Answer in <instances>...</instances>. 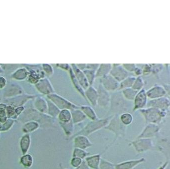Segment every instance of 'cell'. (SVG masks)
I'll return each mask as SVG.
<instances>
[{
	"instance_id": "6da1fadb",
	"label": "cell",
	"mask_w": 170,
	"mask_h": 169,
	"mask_svg": "<svg viewBox=\"0 0 170 169\" xmlns=\"http://www.w3.org/2000/svg\"><path fill=\"white\" fill-rule=\"evenodd\" d=\"M22 65L28 70L29 74L27 80L31 84L35 85L41 79L46 77L42 70V64Z\"/></svg>"
},
{
	"instance_id": "7a4b0ae2",
	"label": "cell",
	"mask_w": 170,
	"mask_h": 169,
	"mask_svg": "<svg viewBox=\"0 0 170 169\" xmlns=\"http://www.w3.org/2000/svg\"><path fill=\"white\" fill-rule=\"evenodd\" d=\"M46 97L48 100L52 102L60 110L67 109L72 111L77 109L78 108L75 104H73L67 99L64 98L63 97L55 92Z\"/></svg>"
},
{
	"instance_id": "3957f363",
	"label": "cell",
	"mask_w": 170,
	"mask_h": 169,
	"mask_svg": "<svg viewBox=\"0 0 170 169\" xmlns=\"http://www.w3.org/2000/svg\"><path fill=\"white\" fill-rule=\"evenodd\" d=\"M128 101L123 96L122 91L118 90L116 92H112L111 95V108L112 110L118 111H122L126 109Z\"/></svg>"
},
{
	"instance_id": "277c9868",
	"label": "cell",
	"mask_w": 170,
	"mask_h": 169,
	"mask_svg": "<svg viewBox=\"0 0 170 169\" xmlns=\"http://www.w3.org/2000/svg\"><path fill=\"white\" fill-rule=\"evenodd\" d=\"M36 96L37 95L33 94H28L24 93L19 95L11 97V98H2V97L0 100L9 103L12 106H19L21 105L22 106L24 105L31 100L34 99Z\"/></svg>"
},
{
	"instance_id": "5b68a950",
	"label": "cell",
	"mask_w": 170,
	"mask_h": 169,
	"mask_svg": "<svg viewBox=\"0 0 170 169\" xmlns=\"http://www.w3.org/2000/svg\"><path fill=\"white\" fill-rule=\"evenodd\" d=\"M2 90V98H11L25 93L21 85L13 82H8L7 85Z\"/></svg>"
},
{
	"instance_id": "8992f818",
	"label": "cell",
	"mask_w": 170,
	"mask_h": 169,
	"mask_svg": "<svg viewBox=\"0 0 170 169\" xmlns=\"http://www.w3.org/2000/svg\"><path fill=\"white\" fill-rule=\"evenodd\" d=\"M34 87L38 93L46 96L55 92L53 86L48 77L41 79L34 85Z\"/></svg>"
},
{
	"instance_id": "52a82bcc",
	"label": "cell",
	"mask_w": 170,
	"mask_h": 169,
	"mask_svg": "<svg viewBox=\"0 0 170 169\" xmlns=\"http://www.w3.org/2000/svg\"><path fill=\"white\" fill-rule=\"evenodd\" d=\"M97 90L98 92L97 105L103 108L108 106L111 103L110 92L106 90L101 84H98Z\"/></svg>"
},
{
	"instance_id": "ba28073f",
	"label": "cell",
	"mask_w": 170,
	"mask_h": 169,
	"mask_svg": "<svg viewBox=\"0 0 170 169\" xmlns=\"http://www.w3.org/2000/svg\"><path fill=\"white\" fill-rule=\"evenodd\" d=\"M100 84L109 92H114L119 90V82L111 75L100 79Z\"/></svg>"
},
{
	"instance_id": "9c48e42d",
	"label": "cell",
	"mask_w": 170,
	"mask_h": 169,
	"mask_svg": "<svg viewBox=\"0 0 170 169\" xmlns=\"http://www.w3.org/2000/svg\"><path fill=\"white\" fill-rule=\"evenodd\" d=\"M110 75L119 82L130 76L129 73L125 70L122 64H112V69Z\"/></svg>"
},
{
	"instance_id": "30bf717a",
	"label": "cell",
	"mask_w": 170,
	"mask_h": 169,
	"mask_svg": "<svg viewBox=\"0 0 170 169\" xmlns=\"http://www.w3.org/2000/svg\"><path fill=\"white\" fill-rule=\"evenodd\" d=\"M146 94L148 98L150 100H154L165 97L167 93L164 86L155 84L146 91Z\"/></svg>"
},
{
	"instance_id": "8fae6325",
	"label": "cell",
	"mask_w": 170,
	"mask_h": 169,
	"mask_svg": "<svg viewBox=\"0 0 170 169\" xmlns=\"http://www.w3.org/2000/svg\"><path fill=\"white\" fill-rule=\"evenodd\" d=\"M147 99L148 97L146 94V90L143 88L138 91L134 100V110L142 109L144 107L147 105Z\"/></svg>"
},
{
	"instance_id": "7c38bea8",
	"label": "cell",
	"mask_w": 170,
	"mask_h": 169,
	"mask_svg": "<svg viewBox=\"0 0 170 169\" xmlns=\"http://www.w3.org/2000/svg\"><path fill=\"white\" fill-rule=\"evenodd\" d=\"M70 65L75 76L81 85L82 87L85 90L90 85L86 78L84 71L78 69L75 64H71Z\"/></svg>"
},
{
	"instance_id": "4fadbf2b",
	"label": "cell",
	"mask_w": 170,
	"mask_h": 169,
	"mask_svg": "<svg viewBox=\"0 0 170 169\" xmlns=\"http://www.w3.org/2000/svg\"><path fill=\"white\" fill-rule=\"evenodd\" d=\"M22 67L18 68L11 73V79L16 81H23L27 80L29 72L26 67L22 65Z\"/></svg>"
},
{
	"instance_id": "5bb4252c",
	"label": "cell",
	"mask_w": 170,
	"mask_h": 169,
	"mask_svg": "<svg viewBox=\"0 0 170 169\" xmlns=\"http://www.w3.org/2000/svg\"><path fill=\"white\" fill-rule=\"evenodd\" d=\"M85 95L86 100L88 101L92 106L96 107L97 105V90L93 86H89L85 90Z\"/></svg>"
},
{
	"instance_id": "9a60e30c",
	"label": "cell",
	"mask_w": 170,
	"mask_h": 169,
	"mask_svg": "<svg viewBox=\"0 0 170 169\" xmlns=\"http://www.w3.org/2000/svg\"><path fill=\"white\" fill-rule=\"evenodd\" d=\"M170 105V101L166 97L158 99L151 100L149 101L148 106L156 109H164Z\"/></svg>"
},
{
	"instance_id": "2e32d148",
	"label": "cell",
	"mask_w": 170,
	"mask_h": 169,
	"mask_svg": "<svg viewBox=\"0 0 170 169\" xmlns=\"http://www.w3.org/2000/svg\"><path fill=\"white\" fill-rule=\"evenodd\" d=\"M34 107L37 110L42 113L48 112V101L42 96L35 97L34 99Z\"/></svg>"
},
{
	"instance_id": "e0dca14e",
	"label": "cell",
	"mask_w": 170,
	"mask_h": 169,
	"mask_svg": "<svg viewBox=\"0 0 170 169\" xmlns=\"http://www.w3.org/2000/svg\"><path fill=\"white\" fill-rule=\"evenodd\" d=\"M112 69L111 64H100L97 70H96V79H102L110 75Z\"/></svg>"
},
{
	"instance_id": "ac0fdd59",
	"label": "cell",
	"mask_w": 170,
	"mask_h": 169,
	"mask_svg": "<svg viewBox=\"0 0 170 169\" xmlns=\"http://www.w3.org/2000/svg\"><path fill=\"white\" fill-rule=\"evenodd\" d=\"M70 77L71 81L72 82V85L74 87L75 89L80 94L81 96L83 97V98H85V90L82 87L81 85L79 83L76 77L75 76L74 74L73 73L72 69L71 68L69 71H68Z\"/></svg>"
},
{
	"instance_id": "d6986e66",
	"label": "cell",
	"mask_w": 170,
	"mask_h": 169,
	"mask_svg": "<svg viewBox=\"0 0 170 169\" xmlns=\"http://www.w3.org/2000/svg\"><path fill=\"white\" fill-rule=\"evenodd\" d=\"M135 79V76L130 75L123 80L122 81L119 82V90L122 91L127 88L132 87Z\"/></svg>"
},
{
	"instance_id": "ffe728a7",
	"label": "cell",
	"mask_w": 170,
	"mask_h": 169,
	"mask_svg": "<svg viewBox=\"0 0 170 169\" xmlns=\"http://www.w3.org/2000/svg\"><path fill=\"white\" fill-rule=\"evenodd\" d=\"M123 96L128 101H134L138 91L134 89L133 88H129L121 91Z\"/></svg>"
},
{
	"instance_id": "44dd1931",
	"label": "cell",
	"mask_w": 170,
	"mask_h": 169,
	"mask_svg": "<svg viewBox=\"0 0 170 169\" xmlns=\"http://www.w3.org/2000/svg\"><path fill=\"white\" fill-rule=\"evenodd\" d=\"M58 116L60 121L64 123L70 122L72 118V115L70 110L67 109L61 110Z\"/></svg>"
},
{
	"instance_id": "7402d4cb",
	"label": "cell",
	"mask_w": 170,
	"mask_h": 169,
	"mask_svg": "<svg viewBox=\"0 0 170 169\" xmlns=\"http://www.w3.org/2000/svg\"><path fill=\"white\" fill-rule=\"evenodd\" d=\"M47 101H48V112L47 113L53 117H55L56 116H58L59 113L61 110H60L52 102H51L48 99Z\"/></svg>"
},
{
	"instance_id": "603a6c76",
	"label": "cell",
	"mask_w": 170,
	"mask_h": 169,
	"mask_svg": "<svg viewBox=\"0 0 170 169\" xmlns=\"http://www.w3.org/2000/svg\"><path fill=\"white\" fill-rule=\"evenodd\" d=\"M71 115H72L73 121L75 123L83 121L86 117V116L85 115V113L82 112V110L77 109L72 110Z\"/></svg>"
},
{
	"instance_id": "cb8c5ba5",
	"label": "cell",
	"mask_w": 170,
	"mask_h": 169,
	"mask_svg": "<svg viewBox=\"0 0 170 169\" xmlns=\"http://www.w3.org/2000/svg\"><path fill=\"white\" fill-rule=\"evenodd\" d=\"M83 71L89 85L92 86L96 79V71L86 69Z\"/></svg>"
},
{
	"instance_id": "d4e9b609",
	"label": "cell",
	"mask_w": 170,
	"mask_h": 169,
	"mask_svg": "<svg viewBox=\"0 0 170 169\" xmlns=\"http://www.w3.org/2000/svg\"><path fill=\"white\" fill-rule=\"evenodd\" d=\"M81 109L85 113V115L90 118L92 120H95L97 119L96 113L91 107L89 106H82Z\"/></svg>"
},
{
	"instance_id": "484cf974",
	"label": "cell",
	"mask_w": 170,
	"mask_h": 169,
	"mask_svg": "<svg viewBox=\"0 0 170 169\" xmlns=\"http://www.w3.org/2000/svg\"><path fill=\"white\" fill-rule=\"evenodd\" d=\"M76 146L82 149H85L90 146V142L84 137H79L75 139Z\"/></svg>"
},
{
	"instance_id": "4316f807",
	"label": "cell",
	"mask_w": 170,
	"mask_h": 169,
	"mask_svg": "<svg viewBox=\"0 0 170 169\" xmlns=\"http://www.w3.org/2000/svg\"><path fill=\"white\" fill-rule=\"evenodd\" d=\"M144 85V81L142 76H138V77H136V79L134 82L132 88H133L135 90L139 91L143 89Z\"/></svg>"
},
{
	"instance_id": "83f0119b",
	"label": "cell",
	"mask_w": 170,
	"mask_h": 169,
	"mask_svg": "<svg viewBox=\"0 0 170 169\" xmlns=\"http://www.w3.org/2000/svg\"><path fill=\"white\" fill-rule=\"evenodd\" d=\"M88 165L90 167L94 169H98V164L100 161V157L98 156H92L87 158Z\"/></svg>"
},
{
	"instance_id": "f1b7e54d",
	"label": "cell",
	"mask_w": 170,
	"mask_h": 169,
	"mask_svg": "<svg viewBox=\"0 0 170 169\" xmlns=\"http://www.w3.org/2000/svg\"><path fill=\"white\" fill-rule=\"evenodd\" d=\"M42 70L45 74V75L50 77L52 76L54 74V69L52 65L48 64H42Z\"/></svg>"
},
{
	"instance_id": "f546056e",
	"label": "cell",
	"mask_w": 170,
	"mask_h": 169,
	"mask_svg": "<svg viewBox=\"0 0 170 169\" xmlns=\"http://www.w3.org/2000/svg\"><path fill=\"white\" fill-rule=\"evenodd\" d=\"M121 120L123 123L128 124L132 121V116L128 113H125L121 116Z\"/></svg>"
},
{
	"instance_id": "4dcf8cb0",
	"label": "cell",
	"mask_w": 170,
	"mask_h": 169,
	"mask_svg": "<svg viewBox=\"0 0 170 169\" xmlns=\"http://www.w3.org/2000/svg\"><path fill=\"white\" fill-rule=\"evenodd\" d=\"M122 65L125 70L129 73H133L135 69L137 67L136 65L134 64H122Z\"/></svg>"
},
{
	"instance_id": "1f68e13d",
	"label": "cell",
	"mask_w": 170,
	"mask_h": 169,
	"mask_svg": "<svg viewBox=\"0 0 170 169\" xmlns=\"http://www.w3.org/2000/svg\"><path fill=\"white\" fill-rule=\"evenodd\" d=\"M152 73L154 74H157L163 70V65L161 64H152Z\"/></svg>"
},
{
	"instance_id": "d6a6232c",
	"label": "cell",
	"mask_w": 170,
	"mask_h": 169,
	"mask_svg": "<svg viewBox=\"0 0 170 169\" xmlns=\"http://www.w3.org/2000/svg\"><path fill=\"white\" fill-rule=\"evenodd\" d=\"M142 69V71H143V75H148L151 73H152V66H151V65H145Z\"/></svg>"
},
{
	"instance_id": "836d02e7",
	"label": "cell",
	"mask_w": 170,
	"mask_h": 169,
	"mask_svg": "<svg viewBox=\"0 0 170 169\" xmlns=\"http://www.w3.org/2000/svg\"><path fill=\"white\" fill-rule=\"evenodd\" d=\"M86 155V152H84L82 150L79 149H76L75 150L74 153V156L77 158H83Z\"/></svg>"
},
{
	"instance_id": "e575fe53",
	"label": "cell",
	"mask_w": 170,
	"mask_h": 169,
	"mask_svg": "<svg viewBox=\"0 0 170 169\" xmlns=\"http://www.w3.org/2000/svg\"><path fill=\"white\" fill-rule=\"evenodd\" d=\"M55 65L57 68L61 69L62 70H65V71H67V72L69 71L71 68L70 65L68 64H57Z\"/></svg>"
},
{
	"instance_id": "d590c367",
	"label": "cell",
	"mask_w": 170,
	"mask_h": 169,
	"mask_svg": "<svg viewBox=\"0 0 170 169\" xmlns=\"http://www.w3.org/2000/svg\"><path fill=\"white\" fill-rule=\"evenodd\" d=\"M7 84V80L6 79V77L2 75H0V90L4 89Z\"/></svg>"
},
{
	"instance_id": "8d00e7d4",
	"label": "cell",
	"mask_w": 170,
	"mask_h": 169,
	"mask_svg": "<svg viewBox=\"0 0 170 169\" xmlns=\"http://www.w3.org/2000/svg\"><path fill=\"white\" fill-rule=\"evenodd\" d=\"M99 65L100 64H87V69L96 71L98 69Z\"/></svg>"
},
{
	"instance_id": "74e56055",
	"label": "cell",
	"mask_w": 170,
	"mask_h": 169,
	"mask_svg": "<svg viewBox=\"0 0 170 169\" xmlns=\"http://www.w3.org/2000/svg\"><path fill=\"white\" fill-rule=\"evenodd\" d=\"M81 162L82 160L80 158L75 157L72 160L71 164L74 167H78L81 164Z\"/></svg>"
},
{
	"instance_id": "f35d334b",
	"label": "cell",
	"mask_w": 170,
	"mask_h": 169,
	"mask_svg": "<svg viewBox=\"0 0 170 169\" xmlns=\"http://www.w3.org/2000/svg\"><path fill=\"white\" fill-rule=\"evenodd\" d=\"M134 75H136L137 77L138 76H141V75H143V71H142V69L141 68H139L137 66L136 69H135V70L133 72Z\"/></svg>"
},
{
	"instance_id": "ab89813d",
	"label": "cell",
	"mask_w": 170,
	"mask_h": 169,
	"mask_svg": "<svg viewBox=\"0 0 170 169\" xmlns=\"http://www.w3.org/2000/svg\"><path fill=\"white\" fill-rule=\"evenodd\" d=\"M76 65L78 67V69H80V70L84 71L87 69V64H78Z\"/></svg>"
},
{
	"instance_id": "60d3db41",
	"label": "cell",
	"mask_w": 170,
	"mask_h": 169,
	"mask_svg": "<svg viewBox=\"0 0 170 169\" xmlns=\"http://www.w3.org/2000/svg\"><path fill=\"white\" fill-rule=\"evenodd\" d=\"M163 86L165 89L167 94H168L170 96V84H166Z\"/></svg>"
},
{
	"instance_id": "b9f144b4",
	"label": "cell",
	"mask_w": 170,
	"mask_h": 169,
	"mask_svg": "<svg viewBox=\"0 0 170 169\" xmlns=\"http://www.w3.org/2000/svg\"><path fill=\"white\" fill-rule=\"evenodd\" d=\"M77 169H89L88 168L85 162H83V164L80 166L79 168H77Z\"/></svg>"
},
{
	"instance_id": "7bdbcfd3",
	"label": "cell",
	"mask_w": 170,
	"mask_h": 169,
	"mask_svg": "<svg viewBox=\"0 0 170 169\" xmlns=\"http://www.w3.org/2000/svg\"><path fill=\"white\" fill-rule=\"evenodd\" d=\"M5 70H4V69L2 68V64H0V74H2L4 73Z\"/></svg>"
}]
</instances>
